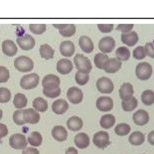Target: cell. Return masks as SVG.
Listing matches in <instances>:
<instances>
[{"instance_id": "obj_1", "label": "cell", "mask_w": 154, "mask_h": 154, "mask_svg": "<svg viewBox=\"0 0 154 154\" xmlns=\"http://www.w3.org/2000/svg\"><path fill=\"white\" fill-rule=\"evenodd\" d=\"M14 67L17 71L21 73H28L33 70L34 62L27 56H20L14 61Z\"/></svg>"}, {"instance_id": "obj_2", "label": "cell", "mask_w": 154, "mask_h": 154, "mask_svg": "<svg viewBox=\"0 0 154 154\" xmlns=\"http://www.w3.org/2000/svg\"><path fill=\"white\" fill-rule=\"evenodd\" d=\"M74 63L76 68L79 70V72H82V73L88 74L91 71V69H93L90 59L85 57L83 54H77L75 56Z\"/></svg>"}, {"instance_id": "obj_3", "label": "cell", "mask_w": 154, "mask_h": 154, "mask_svg": "<svg viewBox=\"0 0 154 154\" xmlns=\"http://www.w3.org/2000/svg\"><path fill=\"white\" fill-rule=\"evenodd\" d=\"M152 66L147 62H142L136 66L135 75L140 81H146L152 76Z\"/></svg>"}, {"instance_id": "obj_4", "label": "cell", "mask_w": 154, "mask_h": 154, "mask_svg": "<svg viewBox=\"0 0 154 154\" xmlns=\"http://www.w3.org/2000/svg\"><path fill=\"white\" fill-rule=\"evenodd\" d=\"M39 81H40V77L36 73L25 75V76L21 79L20 86L22 88H24V90H33V88H37Z\"/></svg>"}, {"instance_id": "obj_5", "label": "cell", "mask_w": 154, "mask_h": 154, "mask_svg": "<svg viewBox=\"0 0 154 154\" xmlns=\"http://www.w3.org/2000/svg\"><path fill=\"white\" fill-rule=\"evenodd\" d=\"M93 142L97 148H100V149L106 148V147L109 146V144L110 143L109 132L103 131V130L96 132L93 137Z\"/></svg>"}, {"instance_id": "obj_6", "label": "cell", "mask_w": 154, "mask_h": 154, "mask_svg": "<svg viewBox=\"0 0 154 154\" xmlns=\"http://www.w3.org/2000/svg\"><path fill=\"white\" fill-rule=\"evenodd\" d=\"M27 139L26 137L21 133H15L12 134L9 138V144L13 149L20 150V149H25L27 147Z\"/></svg>"}, {"instance_id": "obj_7", "label": "cell", "mask_w": 154, "mask_h": 154, "mask_svg": "<svg viewBox=\"0 0 154 154\" xmlns=\"http://www.w3.org/2000/svg\"><path fill=\"white\" fill-rule=\"evenodd\" d=\"M61 81L60 78L55 76V75H47L43 79L42 82V86H43V90L50 91V90H56V88H60Z\"/></svg>"}, {"instance_id": "obj_8", "label": "cell", "mask_w": 154, "mask_h": 154, "mask_svg": "<svg viewBox=\"0 0 154 154\" xmlns=\"http://www.w3.org/2000/svg\"><path fill=\"white\" fill-rule=\"evenodd\" d=\"M97 88L101 94H110L112 93L114 86L110 79L106 77H101L97 81Z\"/></svg>"}, {"instance_id": "obj_9", "label": "cell", "mask_w": 154, "mask_h": 154, "mask_svg": "<svg viewBox=\"0 0 154 154\" xmlns=\"http://www.w3.org/2000/svg\"><path fill=\"white\" fill-rule=\"evenodd\" d=\"M114 47H116V41L112 37H109V36L101 38L99 42V49L103 54L111 53L114 50Z\"/></svg>"}, {"instance_id": "obj_10", "label": "cell", "mask_w": 154, "mask_h": 154, "mask_svg": "<svg viewBox=\"0 0 154 154\" xmlns=\"http://www.w3.org/2000/svg\"><path fill=\"white\" fill-rule=\"evenodd\" d=\"M67 97L72 103H74V104L81 103L84 99L83 91L77 87H72L69 88L67 91Z\"/></svg>"}, {"instance_id": "obj_11", "label": "cell", "mask_w": 154, "mask_h": 154, "mask_svg": "<svg viewBox=\"0 0 154 154\" xmlns=\"http://www.w3.org/2000/svg\"><path fill=\"white\" fill-rule=\"evenodd\" d=\"M16 42L19 45V47L24 51L31 50L35 46V39L31 35H24L22 37H18Z\"/></svg>"}, {"instance_id": "obj_12", "label": "cell", "mask_w": 154, "mask_h": 154, "mask_svg": "<svg viewBox=\"0 0 154 154\" xmlns=\"http://www.w3.org/2000/svg\"><path fill=\"white\" fill-rule=\"evenodd\" d=\"M23 119L25 123L36 124L40 120V114L34 109H26L23 110Z\"/></svg>"}, {"instance_id": "obj_13", "label": "cell", "mask_w": 154, "mask_h": 154, "mask_svg": "<svg viewBox=\"0 0 154 154\" xmlns=\"http://www.w3.org/2000/svg\"><path fill=\"white\" fill-rule=\"evenodd\" d=\"M113 107V100L109 97H100L97 100V109L100 111H110Z\"/></svg>"}, {"instance_id": "obj_14", "label": "cell", "mask_w": 154, "mask_h": 154, "mask_svg": "<svg viewBox=\"0 0 154 154\" xmlns=\"http://www.w3.org/2000/svg\"><path fill=\"white\" fill-rule=\"evenodd\" d=\"M132 119L134 121V123L136 125L139 126H143L145 124L148 123L149 121V114L146 110L144 109H138L137 111H135L132 116Z\"/></svg>"}, {"instance_id": "obj_15", "label": "cell", "mask_w": 154, "mask_h": 154, "mask_svg": "<svg viewBox=\"0 0 154 154\" xmlns=\"http://www.w3.org/2000/svg\"><path fill=\"white\" fill-rule=\"evenodd\" d=\"M121 68V62L116 58H109L106 63L104 64L103 70L107 74H114Z\"/></svg>"}, {"instance_id": "obj_16", "label": "cell", "mask_w": 154, "mask_h": 154, "mask_svg": "<svg viewBox=\"0 0 154 154\" xmlns=\"http://www.w3.org/2000/svg\"><path fill=\"white\" fill-rule=\"evenodd\" d=\"M73 63L68 59H61L57 63V71L61 75H68L73 71Z\"/></svg>"}, {"instance_id": "obj_17", "label": "cell", "mask_w": 154, "mask_h": 154, "mask_svg": "<svg viewBox=\"0 0 154 154\" xmlns=\"http://www.w3.org/2000/svg\"><path fill=\"white\" fill-rule=\"evenodd\" d=\"M2 52L3 54L8 56V57H13L17 54L18 49L17 46L11 40H5L2 43Z\"/></svg>"}, {"instance_id": "obj_18", "label": "cell", "mask_w": 154, "mask_h": 154, "mask_svg": "<svg viewBox=\"0 0 154 154\" xmlns=\"http://www.w3.org/2000/svg\"><path fill=\"white\" fill-rule=\"evenodd\" d=\"M52 136L57 141L63 142L68 138V131L64 126L56 125L53 128V130H52Z\"/></svg>"}, {"instance_id": "obj_19", "label": "cell", "mask_w": 154, "mask_h": 154, "mask_svg": "<svg viewBox=\"0 0 154 154\" xmlns=\"http://www.w3.org/2000/svg\"><path fill=\"white\" fill-rule=\"evenodd\" d=\"M74 142L76 144L78 148L81 149H86L87 147L90 145V137L87 133L85 132H80L75 136Z\"/></svg>"}, {"instance_id": "obj_20", "label": "cell", "mask_w": 154, "mask_h": 154, "mask_svg": "<svg viewBox=\"0 0 154 154\" xmlns=\"http://www.w3.org/2000/svg\"><path fill=\"white\" fill-rule=\"evenodd\" d=\"M79 45H80L82 50L87 54L91 53L94 48L91 39L90 37H88V36H81L80 39H79Z\"/></svg>"}, {"instance_id": "obj_21", "label": "cell", "mask_w": 154, "mask_h": 154, "mask_svg": "<svg viewBox=\"0 0 154 154\" xmlns=\"http://www.w3.org/2000/svg\"><path fill=\"white\" fill-rule=\"evenodd\" d=\"M69 109V103H67V100L59 99L56 100L53 104H52V110L56 114H63L65 113Z\"/></svg>"}, {"instance_id": "obj_22", "label": "cell", "mask_w": 154, "mask_h": 154, "mask_svg": "<svg viewBox=\"0 0 154 154\" xmlns=\"http://www.w3.org/2000/svg\"><path fill=\"white\" fill-rule=\"evenodd\" d=\"M133 94H134L133 86L130 83H124L119 88V97L122 100L133 97Z\"/></svg>"}, {"instance_id": "obj_23", "label": "cell", "mask_w": 154, "mask_h": 154, "mask_svg": "<svg viewBox=\"0 0 154 154\" xmlns=\"http://www.w3.org/2000/svg\"><path fill=\"white\" fill-rule=\"evenodd\" d=\"M60 53L64 57H72L75 53V45L72 41H64L60 45Z\"/></svg>"}, {"instance_id": "obj_24", "label": "cell", "mask_w": 154, "mask_h": 154, "mask_svg": "<svg viewBox=\"0 0 154 154\" xmlns=\"http://www.w3.org/2000/svg\"><path fill=\"white\" fill-rule=\"evenodd\" d=\"M121 41H122V43H124L126 46L132 47V46H134L137 42H138V35H137L136 32L130 31L128 33L121 35Z\"/></svg>"}, {"instance_id": "obj_25", "label": "cell", "mask_w": 154, "mask_h": 154, "mask_svg": "<svg viewBox=\"0 0 154 154\" xmlns=\"http://www.w3.org/2000/svg\"><path fill=\"white\" fill-rule=\"evenodd\" d=\"M84 125L83 119L79 116H72L67 120V126L68 128L72 131H78L81 130Z\"/></svg>"}, {"instance_id": "obj_26", "label": "cell", "mask_w": 154, "mask_h": 154, "mask_svg": "<svg viewBox=\"0 0 154 154\" xmlns=\"http://www.w3.org/2000/svg\"><path fill=\"white\" fill-rule=\"evenodd\" d=\"M27 103H28V100L24 94L17 93L15 94L14 100H13V104H14L16 109H24L25 106H27Z\"/></svg>"}, {"instance_id": "obj_27", "label": "cell", "mask_w": 154, "mask_h": 154, "mask_svg": "<svg viewBox=\"0 0 154 154\" xmlns=\"http://www.w3.org/2000/svg\"><path fill=\"white\" fill-rule=\"evenodd\" d=\"M114 123H116V117L112 114H104L101 116V119L100 120V126L104 129H109L111 128Z\"/></svg>"}, {"instance_id": "obj_28", "label": "cell", "mask_w": 154, "mask_h": 154, "mask_svg": "<svg viewBox=\"0 0 154 154\" xmlns=\"http://www.w3.org/2000/svg\"><path fill=\"white\" fill-rule=\"evenodd\" d=\"M128 141L130 144H132V145H135V146L141 145V144L145 141V135L140 131H133L130 134Z\"/></svg>"}, {"instance_id": "obj_29", "label": "cell", "mask_w": 154, "mask_h": 154, "mask_svg": "<svg viewBox=\"0 0 154 154\" xmlns=\"http://www.w3.org/2000/svg\"><path fill=\"white\" fill-rule=\"evenodd\" d=\"M137 104H138V101H137L136 97H131L129 99L121 101V107H122V109L124 111H131L133 109H135Z\"/></svg>"}, {"instance_id": "obj_30", "label": "cell", "mask_w": 154, "mask_h": 154, "mask_svg": "<svg viewBox=\"0 0 154 154\" xmlns=\"http://www.w3.org/2000/svg\"><path fill=\"white\" fill-rule=\"evenodd\" d=\"M33 106L38 112H45L48 109V101L42 97H36L33 100Z\"/></svg>"}, {"instance_id": "obj_31", "label": "cell", "mask_w": 154, "mask_h": 154, "mask_svg": "<svg viewBox=\"0 0 154 154\" xmlns=\"http://www.w3.org/2000/svg\"><path fill=\"white\" fill-rule=\"evenodd\" d=\"M40 55L41 57L45 59V60H49V59H52L54 57V54H55V51L54 49L51 47L50 45L48 44H43L41 45L40 47Z\"/></svg>"}, {"instance_id": "obj_32", "label": "cell", "mask_w": 154, "mask_h": 154, "mask_svg": "<svg viewBox=\"0 0 154 154\" xmlns=\"http://www.w3.org/2000/svg\"><path fill=\"white\" fill-rule=\"evenodd\" d=\"M42 135L40 132L38 131H33L29 134V137H28V141L29 144L31 146H34V147H37V146H40L42 144Z\"/></svg>"}, {"instance_id": "obj_33", "label": "cell", "mask_w": 154, "mask_h": 154, "mask_svg": "<svg viewBox=\"0 0 154 154\" xmlns=\"http://www.w3.org/2000/svg\"><path fill=\"white\" fill-rule=\"evenodd\" d=\"M116 59L119 61H127L130 58V51L126 47H119L116 51Z\"/></svg>"}, {"instance_id": "obj_34", "label": "cell", "mask_w": 154, "mask_h": 154, "mask_svg": "<svg viewBox=\"0 0 154 154\" xmlns=\"http://www.w3.org/2000/svg\"><path fill=\"white\" fill-rule=\"evenodd\" d=\"M59 31H60V34L64 37H72L76 33L77 29L74 24H64L63 28Z\"/></svg>"}, {"instance_id": "obj_35", "label": "cell", "mask_w": 154, "mask_h": 154, "mask_svg": "<svg viewBox=\"0 0 154 154\" xmlns=\"http://www.w3.org/2000/svg\"><path fill=\"white\" fill-rule=\"evenodd\" d=\"M141 100L145 106H152L154 103V91L151 90L144 91L141 94Z\"/></svg>"}, {"instance_id": "obj_36", "label": "cell", "mask_w": 154, "mask_h": 154, "mask_svg": "<svg viewBox=\"0 0 154 154\" xmlns=\"http://www.w3.org/2000/svg\"><path fill=\"white\" fill-rule=\"evenodd\" d=\"M130 130H131V128H130L129 124L119 123V124H117L116 126V128H114V132L119 136H125L130 132Z\"/></svg>"}, {"instance_id": "obj_37", "label": "cell", "mask_w": 154, "mask_h": 154, "mask_svg": "<svg viewBox=\"0 0 154 154\" xmlns=\"http://www.w3.org/2000/svg\"><path fill=\"white\" fill-rule=\"evenodd\" d=\"M109 60V57H107L106 54H103V53H99L97 54L96 56H94V65H96V67L97 69H103L104 64L106 63V61Z\"/></svg>"}, {"instance_id": "obj_38", "label": "cell", "mask_w": 154, "mask_h": 154, "mask_svg": "<svg viewBox=\"0 0 154 154\" xmlns=\"http://www.w3.org/2000/svg\"><path fill=\"white\" fill-rule=\"evenodd\" d=\"M29 29L33 34L36 35H41L45 33L46 29H47V26L45 24H30L29 25Z\"/></svg>"}, {"instance_id": "obj_39", "label": "cell", "mask_w": 154, "mask_h": 154, "mask_svg": "<svg viewBox=\"0 0 154 154\" xmlns=\"http://www.w3.org/2000/svg\"><path fill=\"white\" fill-rule=\"evenodd\" d=\"M75 80L80 86H85L90 80V76H88V74L82 73V72L78 71L76 73V76H75Z\"/></svg>"}, {"instance_id": "obj_40", "label": "cell", "mask_w": 154, "mask_h": 154, "mask_svg": "<svg viewBox=\"0 0 154 154\" xmlns=\"http://www.w3.org/2000/svg\"><path fill=\"white\" fill-rule=\"evenodd\" d=\"M10 99H11L10 91L6 88H0V103H8Z\"/></svg>"}, {"instance_id": "obj_41", "label": "cell", "mask_w": 154, "mask_h": 154, "mask_svg": "<svg viewBox=\"0 0 154 154\" xmlns=\"http://www.w3.org/2000/svg\"><path fill=\"white\" fill-rule=\"evenodd\" d=\"M13 121L17 125H23L25 123L24 119H23V110L22 109H17L13 113Z\"/></svg>"}, {"instance_id": "obj_42", "label": "cell", "mask_w": 154, "mask_h": 154, "mask_svg": "<svg viewBox=\"0 0 154 154\" xmlns=\"http://www.w3.org/2000/svg\"><path fill=\"white\" fill-rule=\"evenodd\" d=\"M9 78H10V73H9V70L7 68L0 66V84L6 83Z\"/></svg>"}, {"instance_id": "obj_43", "label": "cell", "mask_w": 154, "mask_h": 154, "mask_svg": "<svg viewBox=\"0 0 154 154\" xmlns=\"http://www.w3.org/2000/svg\"><path fill=\"white\" fill-rule=\"evenodd\" d=\"M132 55H133L134 59H136V60H142V59L146 57V53H145V50H144V47L139 46V47L135 48Z\"/></svg>"}, {"instance_id": "obj_44", "label": "cell", "mask_w": 154, "mask_h": 154, "mask_svg": "<svg viewBox=\"0 0 154 154\" xmlns=\"http://www.w3.org/2000/svg\"><path fill=\"white\" fill-rule=\"evenodd\" d=\"M43 94L47 97L50 99H56L61 94V88H56V90H50V91H46L43 90Z\"/></svg>"}, {"instance_id": "obj_45", "label": "cell", "mask_w": 154, "mask_h": 154, "mask_svg": "<svg viewBox=\"0 0 154 154\" xmlns=\"http://www.w3.org/2000/svg\"><path fill=\"white\" fill-rule=\"evenodd\" d=\"M133 27H134L133 24H119L116 27V30L120 31L122 34H125L131 31Z\"/></svg>"}, {"instance_id": "obj_46", "label": "cell", "mask_w": 154, "mask_h": 154, "mask_svg": "<svg viewBox=\"0 0 154 154\" xmlns=\"http://www.w3.org/2000/svg\"><path fill=\"white\" fill-rule=\"evenodd\" d=\"M144 50H145V53L147 56H149L150 58L154 59V44L151 42H148L144 46Z\"/></svg>"}, {"instance_id": "obj_47", "label": "cell", "mask_w": 154, "mask_h": 154, "mask_svg": "<svg viewBox=\"0 0 154 154\" xmlns=\"http://www.w3.org/2000/svg\"><path fill=\"white\" fill-rule=\"evenodd\" d=\"M97 27H99V30L101 33H109L113 30L112 24H99Z\"/></svg>"}, {"instance_id": "obj_48", "label": "cell", "mask_w": 154, "mask_h": 154, "mask_svg": "<svg viewBox=\"0 0 154 154\" xmlns=\"http://www.w3.org/2000/svg\"><path fill=\"white\" fill-rule=\"evenodd\" d=\"M22 154H40L39 150L35 147H26V148L23 150Z\"/></svg>"}, {"instance_id": "obj_49", "label": "cell", "mask_w": 154, "mask_h": 154, "mask_svg": "<svg viewBox=\"0 0 154 154\" xmlns=\"http://www.w3.org/2000/svg\"><path fill=\"white\" fill-rule=\"evenodd\" d=\"M7 134H8L7 126H6L5 124H3V123H0V138H2V137L6 136Z\"/></svg>"}, {"instance_id": "obj_50", "label": "cell", "mask_w": 154, "mask_h": 154, "mask_svg": "<svg viewBox=\"0 0 154 154\" xmlns=\"http://www.w3.org/2000/svg\"><path fill=\"white\" fill-rule=\"evenodd\" d=\"M147 140H148V142L151 144V145L154 146V130H152V131H150L148 133V136H147Z\"/></svg>"}, {"instance_id": "obj_51", "label": "cell", "mask_w": 154, "mask_h": 154, "mask_svg": "<svg viewBox=\"0 0 154 154\" xmlns=\"http://www.w3.org/2000/svg\"><path fill=\"white\" fill-rule=\"evenodd\" d=\"M65 154H78V150L75 147H69Z\"/></svg>"}, {"instance_id": "obj_52", "label": "cell", "mask_w": 154, "mask_h": 154, "mask_svg": "<svg viewBox=\"0 0 154 154\" xmlns=\"http://www.w3.org/2000/svg\"><path fill=\"white\" fill-rule=\"evenodd\" d=\"M2 116H3V111H2V109H0V119H2Z\"/></svg>"}]
</instances>
